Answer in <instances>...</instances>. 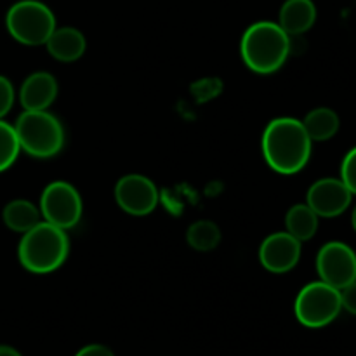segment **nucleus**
<instances>
[{
  "instance_id": "f257e3e1",
  "label": "nucleus",
  "mask_w": 356,
  "mask_h": 356,
  "mask_svg": "<svg viewBox=\"0 0 356 356\" xmlns=\"http://www.w3.org/2000/svg\"><path fill=\"white\" fill-rule=\"evenodd\" d=\"M312 138L301 120L280 117L271 120L263 132V156L278 174L292 176L306 167L312 156Z\"/></svg>"
},
{
  "instance_id": "f03ea898",
  "label": "nucleus",
  "mask_w": 356,
  "mask_h": 356,
  "mask_svg": "<svg viewBox=\"0 0 356 356\" xmlns=\"http://www.w3.org/2000/svg\"><path fill=\"white\" fill-rule=\"evenodd\" d=\"M291 52V37L273 21L250 24L240 42L243 63L252 72L270 75L285 65Z\"/></svg>"
},
{
  "instance_id": "7ed1b4c3",
  "label": "nucleus",
  "mask_w": 356,
  "mask_h": 356,
  "mask_svg": "<svg viewBox=\"0 0 356 356\" xmlns=\"http://www.w3.org/2000/svg\"><path fill=\"white\" fill-rule=\"evenodd\" d=\"M70 254V240L65 229L40 221L23 233L17 257L24 270L35 275H47L65 264Z\"/></svg>"
},
{
  "instance_id": "20e7f679",
  "label": "nucleus",
  "mask_w": 356,
  "mask_h": 356,
  "mask_svg": "<svg viewBox=\"0 0 356 356\" xmlns=\"http://www.w3.org/2000/svg\"><path fill=\"white\" fill-rule=\"evenodd\" d=\"M21 149L35 159H51L65 146V129L47 110H24L14 124Z\"/></svg>"
},
{
  "instance_id": "39448f33",
  "label": "nucleus",
  "mask_w": 356,
  "mask_h": 356,
  "mask_svg": "<svg viewBox=\"0 0 356 356\" xmlns=\"http://www.w3.org/2000/svg\"><path fill=\"white\" fill-rule=\"evenodd\" d=\"M6 26L10 37L23 45H45L56 30L51 7L38 0H19L7 10Z\"/></svg>"
},
{
  "instance_id": "423d86ee",
  "label": "nucleus",
  "mask_w": 356,
  "mask_h": 356,
  "mask_svg": "<svg viewBox=\"0 0 356 356\" xmlns=\"http://www.w3.org/2000/svg\"><path fill=\"white\" fill-rule=\"evenodd\" d=\"M341 309V291L322 280L305 285L294 305L296 318L308 329L327 327L339 316Z\"/></svg>"
},
{
  "instance_id": "0eeeda50",
  "label": "nucleus",
  "mask_w": 356,
  "mask_h": 356,
  "mask_svg": "<svg viewBox=\"0 0 356 356\" xmlns=\"http://www.w3.org/2000/svg\"><path fill=\"white\" fill-rule=\"evenodd\" d=\"M40 216L44 221L61 229H72L82 219V197L73 184L54 181L47 184L40 197Z\"/></svg>"
},
{
  "instance_id": "6e6552de",
  "label": "nucleus",
  "mask_w": 356,
  "mask_h": 356,
  "mask_svg": "<svg viewBox=\"0 0 356 356\" xmlns=\"http://www.w3.org/2000/svg\"><path fill=\"white\" fill-rule=\"evenodd\" d=\"M320 280L336 289H344L356 280V252L344 242H329L316 254Z\"/></svg>"
},
{
  "instance_id": "1a4fd4ad",
  "label": "nucleus",
  "mask_w": 356,
  "mask_h": 356,
  "mask_svg": "<svg viewBox=\"0 0 356 356\" xmlns=\"http://www.w3.org/2000/svg\"><path fill=\"white\" fill-rule=\"evenodd\" d=\"M118 207L131 216H148L159 205V190L149 177L127 174L115 186Z\"/></svg>"
},
{
  "instance_id": "9d476101",
  "label": "nucleus",
  "mask_w": 356,
  "mask_h": 356,
  "mask_svg": "<svg viewBox=\"0 0 356 356\" xmlns=\"http://www.w3.org/2000/svg\"><path fill=\"white\" fill-rule=\"evenodd\" d=\"M353 200V193L348 190L343 179L323 177L309 186L306 204L315 211L318 218L332 219L348 211Z\"/></svg>"
},
{
  "instance_id": "9b49d317",
  "label": "nucleus",
  "mask_w": 356,
  "mask_h": 356,
  "mask_svg": "<svg viewBox=\"0 0 356 356\" xmlns=\"http://www.w3.org/2000/svg\"><path fill=\"white\" fill-rule=\"evenodd\" d=\"M301 259V242L287 232L271 233L259 247V261L270 273H289Z\"/></svg>"
},
{
  "instance_id": "f8f14e48",
  "label": "nucleus",
  "mask_w": 356,
  "mask_h": 356,
  "mask_svg": "<svg viewBox=\"0 0 356 356\" xmlns=\"http://www.w3.org/2000/svg\"><path fill=\"white\" fill-rule=\"evenodd\" d=\"M58 82L47 72L31 73L19 89V103L24 110H47L58 97Z\"/></svg>"
},
{
  "instance_id": "ddd939ff",
  "label": "nucleus",
  "mask_w": 356,
  "mask_h": 356,
  "mask_svg": "<svg viewBox=\"0 0 356 356\" xmlns=\"http://www.w3.org/2000/svg\"><path fill=\"white\" fill-rule=\"evenodd\" d=\"M47 52L61 63L76 61L83 56L87 47L86 37L80 30L73 26H61L52 31L49 40L45 42Z\"/></svg>"
},
{
  "instance_id": "4468645a",
  "label": "nucleus",
  "mask_w": 356,
  "mask_h": 356,
  "mask_svg": "<svg viewBox=\"0 0 356 356\" xmlns=\"http://www.w3.org/2000/svg\"><path fill=\"white\" fill-rule=\"evenodd\" d=\"M316 6L313 0H287L280 9L278 24L291 35H302L315 24Z\"/></svg>"
},
{
  "instance_id": "2eb2a0df",
  "label": "nucleus",
  "mask_w": 356,
  "mask_h": 356,
  "mask_svg": "<svg viewBox=\"0 0 356 356\" xmlns=\"http://www.w3.org/2000/svg\"><path fill=\"white\" fill-rule=\"evenodd\" d=\"M2 219L7 228L13 232L26 233L40 222V209H37V205L31 204L30 200L17 198L3 207Z\"/></svg>"
},
{
  "instance_id": "dca6fc26",
  "label": "nucleus",
  "mask_w": 356,
  "mask_h": 356,
  "mask_svg": "<svg viewBox=\"0 0 356 356\" xmlns=\"http://www.w3.org/2000/svg\"><path fill=\"white\" fill-rule=\"evenodd\" d=\"M306 132L312 141H329L339 131V115L332 108L320 106L309 111L302 120Z\"/></svg>"
},
{
  "instance_id": "f3484780",
  "label": "nucleus",
  "mask_w": 356,
  "mask_h": 356,
  "mask_svg": "<svg viewBox=\"0 0 356 356\" xmlns=\"http://www.w3.org/2000/svg\"><path fill=\"white\" fill-rule=\"evenodd\" d=\"M318 221L320 218L308 204H296L289 209L285 216V228H287V233H291L299 242H306L315 236Z\"/></svg>"
},
{
  "instance_id": "a211bd4d",
  "label": "nucleus",
  "mask_w": 356,
  "mask_h": 356,
  "mask_svg": "<svg viewBox=\"0 0 356 356\" xmlns=\"http://www.w3.org/2000/svg\"><path fill=\"white\" fill-rule=\"evenodd\" d=\"M186 242L198 252H211L221 242V229L214 221L200 219L188 228Z\"/></svg>"
},
{
  "instance_id": "6ab92c4d",
  "label": "nucleus",
  "mask_w": 356,
  "mask_h": 356,
  "mask_svg": "<svg viewBox=\"0 0 356 356\" xmlns=\"http://www.w3.org/2000/svg\"><path fill=\"white\" fill-rule=\"evenodd\" d=\"M21 152L19 141L14 125L0 118V172L9 169L16 162Z\"/></svg>"
},
{
  "instance_id": "aec40b11",
  "label": "nucleus",
  "mask_w": 356,
  "mask_h": 356,
  "mask_svg": "<svg viewBox=\"0 0 356 356\" xmlns=\"http://www.w3.org/2000/svg\"><path fill=\"white\" fill-rule=\"evenodd\" d=\"M341 179L346 184L348 190L356 195V146L346 153L341 165Z\"/></svg>"
},
{
  "instance_id": "412c9836",
  "label": "nucleus",
  "mask_w": 356,
  "mask_h": 356,
  "mask_svg": "<svg viewBox=\"0 0 356 356\" xmlns=\"http://www.w3.org/2000/svg\"><path fill=\"white\" fill-rule=\"evenodd\" d=\"M14 87L7 76L0 75V118L6 117L14 104Z\"/></svg>"
},
{
  "instance_id": "4be33fe9",
  "label": "nucleus",
  "mask_w": 356,
  "mask_h": 356,
  "mask_svg": "<svg viewBox=\"0 0 356 356\" xmlns=\"http://www.w3.org/2000/svg\"><path fill=\"white\" fill-rule=\"evenodd\" d=\"M341 301H343V309L356 315V280L341 289Z\"/></svg>"
},
{
  "instance_id": "5701e85b",
  "label": "nucleus",
  "mask_w": 356,
  "mask_h": 356,
  "mask_svg": "<svg viewBox=\"0 0 356 356\" xmlns=\"http://www.w3.org/2000/svg\"><path fill=\"white\" fill-rule=\"evenodd\" d=\"M75 356H115L110 348L103 346V344H89V346L82 348Z\"/></svg>"
},
{
  "instance_id": "b1692460",
  "label": "nucleus",
  "mask_w": 356,
  "mask_h": 356,
  "mask_svg": "<svg viewBox=\"0 0 356 356\" xmlns=\"http://www.w3.org/2000/svg\"><path fill=\"white\" fill-rule=\"evenodd\" d=\"M0 356H21V353L17 350H14V348L0 344Z\"/></svg>"
},
{
  "instance_id": "393cba45",
  "label": "nucleus",
  "mask_w": 356,
  "mask_h": 356,
  "mask_svg": "<svg viewBox=\"0 0 356 356\" xmlns=\"http://www.w3.org/2000/svg\"><path fill=\"white\" fill-rule=\"evenodd\" d=\"M351 225H353V229L356 232V205L353 209V214H351Z\"/></svg>"
}]
</instances>
